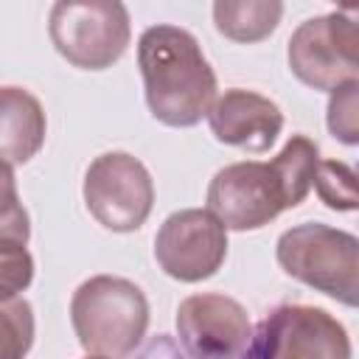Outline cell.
Wrapping results in <instances>:
<instances>
[{
	"label": "cell",
	"instance_id": "obj_1",
	"mask_svg": "<svg viewBox=\"0 0 359 359\" xmlns=\"http://www.w3.org/2000/svg\"><path fill=\"white\" fill-rule=\"evenodd\" d=\"M149 112L165 126H196L216 101V73L196 36L180 25H151L137 39Z\"/></svg>",
	"mask_w": 359,
	"mask_h": 359
},
{
	"label": "cell",
	"instance_id": "obj_2",
	"mask_svg": "<svg viewBox=\"0 0 359 359\" xmlns=\"http://www.w3.org/2000/svg\"><path fill=\"white\" fill-rule=\"evenodd\" d=\"M70 323L90 356L121 359L146 337L149 300L140 286L126 278L95 275L73 292Z\"/></svg>",
	"mask_w": 359,
	"mask_h": 359
},
{
	"label": "cell",
	"instance_id": "obj_3",
	"mask_svg": "<svg viewBox=\"0 0 359 359\" xmlns=\"http://www.w3.org/2000/svg\"><path fill=\"white\" fill-rule=\"evenodd\" d=\"M280 269L345 306L359 303V238L323 222L294 224L275 247Z\"/></svg>",
	"mask_w": 359,
	"mask_h": 359
},
{
	"label": "cell",
	"instance_id": "obj_4",
	"mask_svg": "<svg viewBox=\"0 0 359 359\" xmlns=\"http://www.w3.org/2000/svg\"><path fill=\"white\" fill-rule=\"evenodd\" d=\"M48 34L73 67L107 70L123 56L132 25L118 0H59L50 6Z\"/></svg>",
	"mask_w": 359,
	"mask_h": 359
},
{
	"label": "cell",
	"instance_id": "obj_5",
	"mask_svg": "<svg viewBox=\"0 0 359 359\" xmlns=\"http://www.w3.org/2000/svg\"><path fill=\"white\" fill-rule=\"evenodd\" d=\"M84 205L90 216L112 233L137 230L154 205L149 168L126 151L98 154L84 174Z\"/></svg>",
	"mask_w": 359,
	"mask_h": 359
},
{
	"label": "cell",
	"instance_id": "obj_6",
	"mask_svg": "<svg viewBox=\"0 0 359 359\" xmlns=\"http://www.w3.org/2000/svg\"><path fill=\"white\" fill-rule=\"evenodd\" d=\"M289 67L311 90H339L359 76V36L348 14L331 11L297 25L289 39Z\"/></svg>",
	"mask_w": 359,
	"mask_h": 359
},
{
	"label": "cell",
	"instance_id": "obj_7",
	"mask_svg": "<svg viewBox=\"0 0 359 359\" xmlns=\"http://www.w3.org/2000/svg\"><path fill=\"white\" fill-rule=\"evenodd\" d=\"M286 210V194L269 163L244 160L219 168L208 185V213L224 230H258Z\"/></svg>",
	"mask_w": 359,
	"mask_h": 359
},
{
	"label": "cell",
	"instance_id": "obj_8",
	"mask_svg": "<svg viewBox=\"0 0 359 359\" xmlns=\"http://www.w3.org/2000/svg\"><path fill=\"white\" fill-rule=\"evenodd\" d=\"M177 337L188 359H247L255 339L247 309L216 292L191 294L180 303Z\"/></svg>",
	"mask_w": 359,
	"mask_h": 359
},
{
	"label": "cell",
	"instance_id": "obj_9",
	"mask_svg": "<svg viewBox=\"0 0 359 359\" xmlns=\"http://www.w3.org/2000/svg\"><path fill=\"white\" fill-rule=\"evenodd\" d=\"M160 269L182 283H199L219 272L227 258V230L202 208L171 213L154 236Z\"/></svg>",
	"mask_w": 359,
	"mask_h": 359
},
{
	"label": "cell",
	"instance_id": "obj_10",
	"mask_svg": "<svg viewBox=\"0 0 359 359\" xmlns=\"http://www.w3.org/2000/svg\"><path fill=\"white\" fill-rule=\"evenodd\" d=\"M258 359H351L345 325L317 306H278L258 328Z\"/></svg>",
	"mask_w": 359,
	"mask_h": 359
},
{
	"label": "cell",
	"instance_id": "obj_11",
	"mask_svg": "<svg viewBox=\"0 0 359 359\" xmlns=\"http://www.w3.org/2000/svg\"><path fill=\"white\" fill-rule=\"evenodd\" d=\"M208 123L219 143L264 154L283 129V112L272 98L233 87L210 104Z\"/></svg>",
	"mask_w": 359,
	"mask_h": 359
},
{
	"label": "cell",
	"instance_id": "obj_12",
	"mask_svg": "<svg viewBox=\"0 0 359 359\" xmlns=\"http://www.w3.org/2000/svg\"><path fill=\"white\" fill-rule=\"evenodd\" d=\"M48 121L36 95L22 87H0V163L22 165L45 143Z\"/></svg>",
	"mask_w": 359,
	"mask_h": 359
},
{
	"label": "cell",
	"instance_id": "obj_13",
	"mask_svg": "<svg viewBox=\"0 0 359 359\" xmlns=\"http://www.w3.org/2000/svg\"><path fill=\"white\" fill-rule=\"evenodd\" d=\"M283 17V3L278 0H219L213 3V25L222 36L233 42H261L266 39Z\"/></svg>",
	"mask_w": 359,
	"mask_h": 359
},
{
	"label": "cell",
	"instance_id": "obj_14",
	"mask_svg": "<svg viewBox=\"0 0 359 359\" xmlns=\"http://www.w3.org/2000/svg\"><path fill=\"white\" fill-rule=\"evenodd\" d=\"M317 163H320V151L317 143L309 140L306 135H292L286 140V146L269 160V165L275 168L280 188L286 194V208H297L311 185H314V174H317Z\"/></svg>",
	"mask_w": 359,
	"mask_h": 359
},
{
	"label": "cell",
	"instance_id": "obj_15",
	"mask_svg": "<svg viewBox=\"0 0 359 359\" xmlns=\"http://www.w3.org/2000/svg\"><path fill=\"white\" fill-rule=\"evenodd\" d=\"M34 345V309L22 294H0V359H25Z\"/></svg>",
	"mask_w": 359,
	"mask_h": 359
},
{
	"label": "cell",
	"instance_id": "obj_16",
	"mask_svg": "<svg viewBox=\"0 0 359 359\" xmlns=\"http://www.w3.org/2000/svg\"><path fill=\"white\" fill-rule=\"evenodd\" d=\"M31 238V222L17 194V180L11 165L0 163V252L25 250Z\"/></svg>",
	"mask_w": 359,
	"mask_h": 359
},
{
	"label": "cell",
	"instance_id": "obj_17",
	"mask_svg": "<svg viewBox=\"0 0 359 359\" xmlns=\"http://www.w3.org/2000/svg\"><path fill=\"white\" fill-rule=\"evenodd\" d=\"M320 199L334 210H353L356 208V177L353 168L337 160H320L314 185Z\"/></svg>",
	"mask_w": 359,
	"mask_h": 359
},
{
	"label": "cell",
	"instance_id": "obj_18",
	"mask_svg": "<svg viewBox=\"0 0 359 359\" xmlns=\"http://www.w3.org/2000/svg\"><path fill=\"white\" fill-rule=\"evenodd\" d=\"M356 90L359 84H342L339 90L331 93L328 101V129L337 140L356 146L359 143V123H356Z\"/></svg>",
	"mask_w": 359,
	"mask_h": 359
},
{
	"label": "cell",
	"instance_id": "obj_19",
	"mask_svg": "<svg viewBox=\"0 0 359 359\" xmlns=\"http://www.w3.org/2000/svg\"><path fill=\"white\" fill-rule=\"evenodd\" d=\"M34 280V258L28 250L0 252V294H20Z\"/></svg>",
	"mask_w": 359,
	"mask_h": 359
},
{
	"label": "cell",
	"instance_id": "obj_20",
	"mask_svg": "<svg viewBox=\"0 0 359 359\" xmlns=\"http://www.w3.org/2000/svg\"><path fill=\"white\" fill-rule=\"evenodd\" d=\"M87 359H107V356H87Z\"/></svg>",
	"mask_w": 359,
	"mask_h": 359
}]
</instances>
